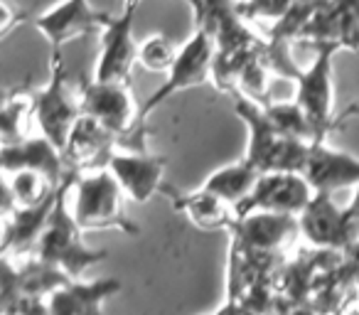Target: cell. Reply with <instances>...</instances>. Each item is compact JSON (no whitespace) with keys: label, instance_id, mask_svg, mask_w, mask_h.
Listing matches in <instances>:
<instances>
[{"label":"cell","instance_id":"5bb4252c","mask_svg":"<svg viewBox=\"0 0 359 315\" xmlns=\"http://www.w3.org/2000/svg\"><path fill=\"white\" fill-rule=\"evenodd\" d=\"M318 42L359 52V0H330L323 11L315 13L295 45L310 47Z\"/></svg>","mask_w":359,"mask_h":315},{"label":"cell","instance_id":"cb8c5ba5","mask_svg":"<svg viewBox=\"0 0 359 315\" xmlns=\"http://www.w3.org/2000/svg\"><path fill=\"white\" fill-rule=\"evenodd\" d=\"M330 0H293L290 11L285 13V18H280L278 22H273V27L269 30L266 40L276 42V45H293L298 42L303 27L313 20L315 13H320Z\"/></svg>","mask_w":359,"mask_h":315},{"label":"cell","instance_id":"9a60e30c","mask_svg":"<svg viewBox=\"0 0 359 315\" xmlns=\"http://www.w3.org/2000/svg\"><path fill=\"white\" fill-rule=\"evenodd\" d=\"M57 192L55 197L35 207H3V256L6 259L25 261L37 254L42 232L55 210Z\"/></svg>","mask_w":359,"mask_h":315},{"label":"cell","instance_id":"6da1fadb","mask_svg":"<svg viewBox=\"0 0 359 315\" xmlns=\"http://www.w3.org/2000/svg\"><path fill=\"white\" fill-rule=\"evenodd\" d=\"M76 177H79V173H72L60 185L55 210H52L50 222H47L45 232H42L35 256L45 259L47 264L60 266L69 279L79 281V276H84L91 266L106 261L109 251L91 249L84 241V229L74 220V212H69V192L74 190Z\"/></svg>","mask_w":359,"mask_h":315},{"label":"cell","instance_id":"7a4b0ae2","mask_svg":"<svg viewBox=\"0 0 359 315\" xmlns=\"http://www.w3.org/2000/svg\"><path fill=\"white\" fill-rule=\"evenodd\" d=\"M234 111L244 121L249 130V143H246V161H251L261 173L273 170H288V173H303L305 161L310 153V140L290 138L278 126L271 121L266 109L249 96L236 94Z\"/></svg>","mask_w":359,"mask_h":315},{"label":"cell","instance_id":"ac0fdd59","mask_svg":"<svg viewBox=\"0 0 359 315\" xmlns=\"http://www.w3.org/2000/svg\"><path fill=\"white\" fill-rule=\"evenodd\" d=\"M0 158H3V173L35 170V173H42L45 177H50L55 185H62L72 173H76L67 166L62 148H57V145L42 133L30 135V138L20 140V143L3 145Z\"/></svg>","mask_w":359,"mask_h":315},{"label":"cell","instance_id":"44dd1931","mask_svg":"<svg viewBox=\"0 0 359 315\" xmlns=\"http://www.w3.org/2000/svg\"><path fill=\"white\" fill-rule=\"evenodd\" d=\"M32 123H35V89L30 81H22V84L8 89L6 99H3V116H0L3 145L30 138Z\"/></svg>","mask_w":359,"mask_h":315},{"label":"cell","instance_id":"277c9868","mask_svg":"<svg viewBox=\"0 0 359 315\" xmlns=\"http://www.w3.org/2000/svg\"><path fill=\"white\" fill-rule=\"evenodd\" d=\"M81 114L94 116L118 138V148L130 150L133 140L145 145V123L140 121V106L130 96V84L121 81H81L79 84Z\"/></svg>","mask_w":359,"mask_h":315},{"label":"cell","instance_id":"d6986e66","mask_svg":"<svg viewBox=\"0 0 359 315\" xmlns=\"http://www.w3.org/2000/svg\"><path fill=\"white\" fill-rule=\"evenodd\" d=\"M160 192L168 195L175 210L182 212V215H185L195 227H200V229L229 232L231 227H234V222L239 220V217H236L234 205H229L226 200L217 197L215 192L205 190V187L192 190V192H180L170 185H163V190Z\"/></svg>","mask_w":359,"mask_h":315},{"label":"cell","instance_id":"4fadbf2b","mask_svg":"<svg viewBox=\"0 0 359 315\" xmlns=\"http://www.w3.org/2000/svg\"><path fill=\"white\" fill-rule=\"evenodd\" d=\"M231 241L246 246L259 254L278 256L283 246H288L295 236H300V222L295 215L280 212H251L239 217L229 229Z\"/></svg>","mask_w":359,"mask_h":315},{"label":"cell","instance_id":"e0dca14e","mask_svg":"<svg viewBox=\"0 0 359 315\" xmlns=\"http://www.w3.org/2000/svg\"><path fill=\"white\" fill-rule=\"evenodd\" d=\"M303 175L315 192L334 195L337 190L359 185V158L342 153L337 148H330L327 140H315L310 145Z\"/></svg>","mask_w":359,"mask_h":315},{"label":"cell","instance_id":"8fae6325","mask_svg":"<svg viewBox=\"0 0 359 315\" xmlns=\"http://www.w3.org/2000/svg\"><path fill=\"white\" fill-rule=\"evenodd\" d=\"M138 6H123L121 15H114L101 32V52L96 62V81H121L130 84V72L138 62L140 45L133 40V18Z\"/></svg>","mask_w":359,"mask_h":315},{"label":"cell","instance_id":"d6a6232c","mask_svg":"<svg viewBox=\"0 0 359 315\" xmlns=\"http://www.w3.org/2000/svg\"><path fill=\"white\" fill-rule=\"evenodd\" d=\"M210 315H241V310H239V305H236V303H231V300H224V305H222L217 313H210Z\"/></svg>","mask_w":359,"mask_h":315},{"label":"cell","instance_id":"ffe728a7","mask_svg":"<svg viewBox=\"0 0 359 315\" xmlns=\"http://www.w3.org/2000/svg\"><path fill=\"white\" fill-rule=\"evenodd\" d=\"M121 288L118 279L69 281L50 295V315H104V303Z\"/></svg>","mask_w":359,"mask_h":315},{"label":"cell","instance_id":"1f68e13d","mask_svg":"<svg viewBox=\"0 0 359 315\" xmlns=\"http://www.w3.org/2000/svg\"><path fill=\"white\" fill-rule=\"evenodd\" d=\"M344 207H347V212H349V215H352L354 220L359 222V185L354 187V195H352V200H349Z\"/></svg>","mask_w":359,"mask_h":315},{"label":"cell","instance_id":"52a82bcc","mask_svg":"<svg viewBox=\"0 0 359 315\" xmlns=\"http://www.w3.org/2000/svg\"><path fill=\"white\" fill-rule=\"evenodd\" d=\"M79 116H81L79 91H76V96L72 94L62 52H52L50 81L42 89H35V126L57 148H65L72 126L76 123Z\"/></svg>","mask_w":359,"mask_h":315},{"label":"cell","instance_id":"30bf717a","mask_svg":"<svg viewBox=\"0 0 359 315\" xmlns=\"http://www.w3.org/2000/svg\"><path fill=\"white\" fill-rule=\"evenodd\" d=\"M111 18L109 13L96 11L89 0H62L35 18V27L47 37L52 52H62V47L79 37L101 35Z\"/></svg>","mask_w":359,"mask_h":315},{"label":"cell","instance_id":"7402d4cb","mask_svg":"<svg viewBox=\"0 0 359 315\" xmlns=\"http://www.w3.org/2000/svg\"><path fill=\"white\" fill-rule=\"evenodd\" d=\"M259 177H261L259 168L251 161H246V158H241V161L231 163V166H224V168H219V170H215L202 182V187L215 192L217 197L226 200L229 205H234V210H236V207L254 192Z\"/></svg>","mask_w":359,"mask_h":315},{"label":"cell","instance_id":"2e32d148","mask_svg":"<svg viewBox=\"0 0 359 315\" xmlns=\"http://www.w3.org/2000/svg\"><path fill=\"white\" fill-rule=\"evenodd\" d=\"M116 148H118V138L94 116L81 114L76 123L72 126L62 153H65V161L72 170L89 173L106 168Z\"/></svg>","mask_w":359,"mask_h":315},{"label":"cell","instance_id":"3957f363","mask_svg":"<svg viewBox=\"0 0 359 315\" xmlns=\"http://www.w3.org/2000/svg\"><path fill=\"white\" fill-rule=\"evenodd\" d=\"M123 187L109 168L79 173L74 185V220L84 232L118 229L128 236H138V224L130 222L123 205Z\"/></svg>","mask_w":359,"mask_h":315},{"label":"cell","instance_id":"83f0119b","mask_svg":"<svg viewBox=\"0 0 359 315\" xmlns=\"http://www.w3.org/2000/svg\"><path fill=\"white\" fill-rule=\"evenodd\" d=\"M3 315H50V298H40V295H22Z\"/></svg>","mask_w":359,"mask_h":315},{"label":"cell","instance_id":"836d02e7","mask_svg":"<svg viewBox=\"0 0 359 315\" xmlns=\"http://www.w3.org/2000/svg\"><path fill=\"white\" fill-rule=\"evenodd\" d=\"M352 116H359V104H352V106H347V109H344L342 114L337 116V123L342 126L344 121H349V119H352Z\"/></svg>","mask_w":359,"mask_h":315},{"label":"cell","instance_id":"4316f807","mask_svg":"<svg viewBox=\"0 0 359 315\" xmlns=\"http://www.w3.org/2000/svg\"><path fill=\"white\" fill-rule=\"evenodd\" d=\"M290 6H293V0H239V13L249 22L256 20L278 22L280 18H285Z\"/></svg>","mask_w":359,"mask_h":315},{"label":"cell","instance_id":"d4e9b609","mask_svg":"<svg viewBox=\"0 0 359 315\" xmlns=\"http://www.w3.org/2000/svg\"><path fill=\"white\" fill-rule=\"evenodd\" d=\"M264 109H266V114L271 116V121H273L285 135L310 140V143L318 140L315 126L310 123V119L305 116V111L300 109V104L295 99L293 101H269Z\"/></svg>","mask_w":359,"mask_h":315},{"label":"cell","instance_id":"ba28073f","mask_svg":"<svg viewBox=\"0 0 359 315\" xmlns=\"http://www.w3.org/2000/svg\"><path fill=\"white\" fill-rule=\"evenodd\" d=\"M300 236L310 246L323 251H344L357 244V220L347 207H337L330 192H315L298 217Z\"/></svg>","mask_w":359,"mask_h":315},{"label":"cell","instance_id":"f546056e","mask_svg":"<svg viewBox=\"0 0 359 315\" xmlns=\"http://www.w3.org/2000/svg\"><path fill=\"white\" fill-rule=\"evenodd\" d=\"M140 0H123V6H138ZM187 6H190L192 11V22L195 25H200L202 15H205V0H185Z\"/></svg>","mask_w":359,"mask_h":315},{"label":"cell","instance_id":"4dcf8cb0","mask_svg":"<svg viewBox=\"0 0 359 315\" xmlns=\"http://www.w3.org/2000/svg\"><path fill=\"white\" fill-rule=\"evenodd\" d=\"M334 315H359V293L354 295H347L342 303L337 305Z\"/></svg>","mask_w":359,"mask_h":315},{"label":"cell","instance_id":"f1b7e54d","mask_svg":"<svg viewBox=\"0 0 359 315\" xmlns=\"http://www.w3.org/2000/svg\"><path fill=\"white\" fill-rule=\"evenodd\" d=\"M0 13H3V20H0V35L3 37L11 35L13 27H18L27 18V13L15 8L11 0H0Z\"/></svg>","mask_w":359,"mask_h":315},{"label":"cell","instance_id":"603a6c76","mask_svg":"<svg viewBox=\"0 0 359 315\" xmlns=\"http://www.w3.org/2000/svg\"><path fill=\"white\" fill-rule=\"evenodd\" d=\"M3 185H6V197L13 200V207H35L55 197L57 187L50 177L35 170H13L3 173Z\"/></svg>","mask_w":359,"mask_h":315},{"label":"cell","instance_id":"9c48e42d","mask_svg":"<svg viewBox=\"0 0 359 315\" xmlns=\"http://www.w3.org/2000/svg\"><path fill=\"white\" fill-rule=\"evenodd\" d=\"M313 195V185L305 180L303 173H261L254 192L236 207V217H246L251 212H280V215L300 217Z\"/></svg>","mask_w":359,"mask_h":315},{"label":"cell","instance_id":"484cf974","mask_svg":"<svg viewBox=\"0 0 359 315\" xmlns=\"http://www.w3.org/2000/svg\"><path fill=\"white\" fill-rule=\"evenodd\" d=\"M175 60H177V50L165 35H150L140 42L138 62L148 72H165L168 74L172 69Z\"/></svg>","mask_w":359,"mask_h":315},{"label":"cell","instance_id":"5b68a950","mask_svg":"<svg viewBox=\"0 0 359 315\" xmlns=\"http://www.w3.org/2000/svg\"><path fill=\"white\" fill-rule=\"evenodd\" d=\"M310 50H313V62L308 67H300L293 76L295 86H298L295 101L305 111L310 123L315 126L318 140H327V135L339 128L332 114V60L339 47L330 45V42H318V45H310Z\"/></svg>","mask_w":359,"mask_h":315},{"label":"cell","instance_id":"7c38bea8","mask_svg":"<svg viewBox=\"0 0 359 315\" xmlns=\"http://www.w3.org/2000/svg\"><path fill=\"white\" fill-rule=\"evenodd\" d=\"M106 168L114 173V177L123 187L128 200L145 205V202H150V197H155L163 190L168 158L165 155H150L148 150L116 148Z\"/></svg>","mask_w":359,"mask_h":315},{"label":"cell","instance_id":"8992f818","mask_svg":"<svg viewBox=\"0 0 359 315\" xmlns=\"http://www.w3.org/2000/svg\"><path fill=\"white\" fill-rule=\"evenodd\" d=\"M215 37L207 27H195L190 40L177 50V60H175L172 69L168 72V79L140 104V121L145 123L150 114L158 109L163 101L170 96L180 94V91L192 89V86H202L205 81H212V67H215Z\"/></svg>","mask_w":359,"mask_h":315}]
</instances>
